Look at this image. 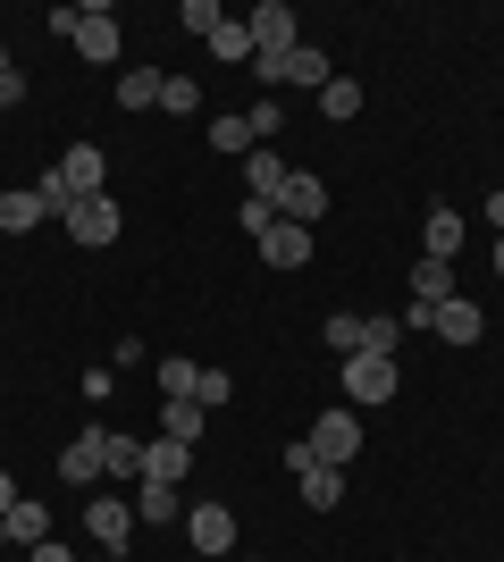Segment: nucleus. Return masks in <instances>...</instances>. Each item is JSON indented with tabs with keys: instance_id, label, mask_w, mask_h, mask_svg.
I'll use <instances>...</instances> for the list:
<instances>
[{
	"instance_id": "obj_1",
	"label": "nucleus",
	"mask_w": 504,
	"mask_h": 562,
	"mask_svg": "<svg viewBox=\"0 0 504 562\" xmlns=\"http://www.w3.org/2000/svg\"><path fill=\"white\" fill-rule=\"evenodd\" d=\"M404 386V370H395V352H345V403H387Z\"/></svg>"
},
{
	"instance_id": "obj_2",
	"label": "nucleus",
	"mask_w": 504,
	"mask_h": 562,
	"mask_svg": "<svg viewBox=\"0 0 504 562\" xmlns=\"http://www.w3.org/2000/svg\"><path fill=\"white\" fill-rule=\"evenodd\" d=\"M59 186H68V202H93V193H110V151H101V143H68Z\"/></svg>"
},
{
	"instance_id": "obj_3",
	"label": "nucleus",
	"mask_w": 504,
	"mask_h": 562,
	"mask_svg": "<svg viewBox=\"0 0 504 562\" xmlns=\"http://www.w3.org/2000/svg\"><path fill=\"white\" fill-rule=\"evenodd\" d=\"M186 538H193L202 562L236 554V513H227V504H186Z\"/></svg>"
},
{
	"instance_id": "obj_4",
	"label": "nucleus",
	"mask_w": 504,
	"mask_h": 562,
	"mask_svg": "<svg viewBox=\"0 0 504 562\" xmlns=\"http://www.w3.org/2000/svg\"><path fill=\"white\" fill-rule=\"evenodd\" d=\"M312 453H320V462H336V470H345V462L361 453V412H354V403L320 412V428H312Z\"/></svg>"
},
{
	"instance_id": "obj_5",
	"label": "nucleus",
	"mask_w": 504,
	"mask_h": 562,
	"mask_svg": "<svg viewBox=\"0 0 504 562\" xmlns=\"http://www.w3.org/2000/svg\"><path fill=\"white\" fill-rule=\"evenodd\" d=\"M244 25H253V59H287V50L303 43V34H294V9H287V0H261V9H253Z\"/></svg>"
},
{
	"instance_id": "obj_6",
	"label": "nucleus",
	"mask_w": 504,
	"mask_h": 562,
	"mask_svg": "<svg viewBox=\"0 0 504 562\" xmlns=\"http://www.w3.org/2000/svg\"><path fill=\"white\" fill-rule=\"evenodd\" d=\"M85 529H93L110 554H126V538H135V504H126V495H93V504H85Z\"/></svg>"
},
{
	"instance_id": "obj_7",
	"label": "nucleus",
	"mask_w": 504,
	"mask_h": 562,
	"mask_svg": "<svg viewBox=\"0 0 504 562\" xmlns=\"http://www.w3.org/2000/svg\"><path fill=\"white\" fill-rule=\"evenodd\" d=\"M68 235H76V244H93V252H101V244H119V193L76 202V211H68Z\"/></svg>"
},
{
	"instance_id": "obj_8",
	"label": "nucleus",
	"mask_w": 504,
	"mask_h": 562,
	"mask_svg": "<svg viewBox=\"0 0 504 562\" xmlns=\"http://www.w3.org/2000/svg\"><path fill=\"white\" fill-rule=\"evenodd\" d=\"M76 50H85V59H93V68H110V59H119V18H110V9H85V18H76Z\"/></svg>"
},
{
	"instance_id": "obj_9",
	"label": "nucleus",
	"mask_w": 504,
	"mask_h": 562,
	"mask_svg": "<svg viewBox=\"0 0 504 562\" xmlns=\"http://www.w3.org/2000/svg\"><path fill=\"white\" fill-rule=\"evenodd\" d=\"M253 252H261L269 269H303V260H312V227H294V218H278V227H269L261 244H253Z\"/></svg>"
},
{
	"instance_id": "obj_10",
	"label": "nucleus",
	"mask_w": 504,
	"mask_h": 562,
	"mask_svg": "<svg viewBox=\"0 0 504 562\" xmlns=\"http://www.w3.org/2000/svg\"><path fill=\"white\" fill-rule=\"evenodd\" d=\"M278 218H294V227H312V218H328V186L294 168V177H287V193H278Z\"/></svg>"
},
{
	"instance_id": "obj_11",
	"label": "nucleus",
	"mask_w": 504,
	"mask_h": 562,
	"mask_svg": "<svg viewBox=\"0 0 504 562\" xmlns=\"http://www.w3.org/2000/svg\"><path fill=\"white\" fill-rule=\"evenodd\" d=\"M101 437H110V428H76L68 437V453H59V479H68V487H93L101 479Z\"/></svg>"
},
{
	"instance_id": "obj_12",
	"label": "nucleus",
	"mask_w": 504,
	"mask_h": 562,
	"mask_svg": "<svg viewBox=\"0 0 504 562\" xmlns=\"http://www.w3.org/2000/svg\"><path fill=\"white\" fill-rule=\"evenodd\" d=\"M437 336H446V345H480V336H488V311L471 303V294H455V303H437Z\"/></svg>"
},
{
	"instance_id": "obj_13",
	"label": "nucleus",
	"mask_w": 504,
	"mask_h": 562,
	"mask_svg": "<svg viewBox=\"0 0 504 562\" xmlns=\"http://www.w3.org/2000/svg\"><path fill=\"white\" fill-rule=\"evenodd\" d=\"M455 252H462V218H455V202H437L421 218V260H455Z\"/></svg>"
},
{
	"instance_id": "obj_14",
	"label": "nucleus",
	"mask_w": 504,
	"mask_h": 562,
	"mask_svg": "<svg viewBox=\"0 0 504 562\" xmlns=\"http://www.w3.org/2000/svg\"><path fill=\"white\" fill-rule=\"evenodd\" d=\"M186 470H193V446H177V437H152V446H144V479L186 487Z\"/></svg>"
},
{
	"instance_id": "obj_15",
	"label": "nucleus",
	"mask_w": 504,
	"mask_h": 562,
	"mask_svg": "<svg viewBox=\"0 0 504 562\" xmlns=\"http://www.w3.org/2000/svg\"><path fill=\"white\" fill-rule=\"evenodd\" d=\"M294 495H303L312 513H336V504H345V470H336V462H312L303 479H294Z\"/></svg>"
},
{
	"instance_id": "obj_16",
	"label": "nucleus",
	"mask_w": 504,
	"mask_h": 562,
	"mask_svg": "<svg viewBox=\"0 0 504 562\" xmlns=\"http://www.w3.org/2000/svg\"><path fill=\"white\" fill-rule=\"evenodd\" d=\"M202 428H211V412H202V403H186V395H168V403H160V437H177V446H202Z\"/></svg>"
},
{
	"instance_id": "obj_17",
	"label": "nucleus",
	"mask_w": 504,
	"mask_h": 562,
	"mask_svg": "<svg viewBox=\"0 0 504 562\" xmlns=\"http://www.w3.org/2000/svg\"><path fill=\"white\" fill-rule=\"evenodd\" d=\"M412 303H455V260H412Z\"/></svg>"
},
{
	"instance_id": "obj_18",
	"label": "nucleus",
	"mask_w": 504,
	"mask_h": 562,
	"mask_svg": "<svg viewBox=\"0 0 504 562\" xmlns=\"http://www.w3.org/2000/svg\"><path fill=\"white\" fill-rule=\"evenodd\" d=\"M135 520H186V487H160V479H135Z\"/></svg>"
},
{
	"instance_id": "obj_19",
	"label": "nucleus",
	"mask_w": 504,
	"mask_h": 562,
	"mask_svg": "<svg viewBox=\"0 0 504 562\" xmlns=\"http://www.w3.org/2000/svg\"><path fill=\"white\" fill-rule=\"evenodd\" d=\"M101 470H110V479H144V437L110 428V437H101Z\"/></svg>"
},
{
	"instance_id": "obj_20",
	"label": "nucleus",
	"mask_w": 504,
	"mask_h": 562,
	"mask_svg": "<svg viewBox=\"0 0 504 562\" xmlns=\"http://www.w3.org/2000/svg\"><path fill=\"white\" fill-rule=\"evenodd\" d=\"M43 193H34V186H25V193H0V235H34V227H43Z\"/></svg>"
},
{
	"instance_id": "obj_21",
	"label": "nucleus",
	"mask_w": 504,
	"mask_h": 562,
	"mask_svg": "<svg viewBox=\"0 0 504 562\" xmlns=\"http://www.w3.org/2000/svg\"><path fill=\"white\" fill-rule=\"evenodd\" d=\"M160 93H168L160 68H126L119 76V110H160Z\"/></svg>"
},
{
	"instance_id": "obj_22",
	"label": "nucleus",
	"mask_w": 504,
	"mask_h": 562,
	"mask_svg": "<svg viewBox=\"0 0 504 562\" xmlns=\"http://www.w3.org/2000/svg\"><path fill=\"white\" fill-rule=\"evenodd\" d=\"M244 177H253V202H278V193H287V177H294V168L278 160V151H253V160H244Z\"/></svg>"
},
{
	"instance_id": "obj_23",
	"label": "nucleus",
	"mask_w": 504,
	"mask_h": 562,
	"mask_svg": "<svg viewBox=\"0 0 504 562\" xmlns=\"http://www.w3.org/2000/svg\"><path fill=\"white\" fill-rule=\"evenodd\" d=\"M43 538H51V513L34 495H18V504H9V546H43Z\"/></svg>"
},
{
	"instance_id": "obj_24",
	"label": "nucleus",
	"mask_w": 504,
	"mask_h": 562,
	"mask_svg": "<svg viewBox=\"0 0 504 562\" xmlns=\"http://www.w3.org/2000/svg\"><path fill=\"white\" fill-rule=\"evenodd\" d=\"M361 101H370V93H361L354 76H328V85H320V117H336V126H345V117H361Z\"/></svg>"
},
{
	"instance_id": "obj_25",
	"label": "nucleus",
	"mask_w": 504,
	"mask_h": 562,
	"mask_svg": "<svg viewBox=\"0 0 504 562\" xmlns=\"http://www.w3.org/2000/svg\"><path fill=\"white\" fill-rule=\"evenodd\" d=\"M211 59H227V68H236V59H253V25H244V18H227V25L211 34Z\"/></svg>"
},
{
	"instance_id": "obj_26",
	"label": "nucleus",
	"mask_w": 504,
	"mask_h": 562,
	"mask_svg": "<svg viewBox=\"0 0 504 562\" xmlns=\"http://www.w3.org/2000/svg\"><path fill=\"white\" fill-rule=\"evenodd\" d=\"M328 76H336V68L320 59L312 43H294V50H287V85H328Z\"/></svg>"
},
{
	"instance_id": "obj_27",
	"label": "nucleus",
	"mask_w": 504,
	"mask_h": 562,
	"mask_svg": "<svg viewBox=\"0 0 504 562\" xmlns=\"http://www.w3.org/2000/svg\"><path fill=\"white\" fill-rule=\"evenodd\" d=\"M211 151H261V143H253V117H211Z\"/></svg>"
},
{
	"instance_id": "obj_28",
	"label": "nucleus",
	"mask_w": 504,
	"mask_h": 562,
	"mask_svg": "<svg viewBox=\"0 0 504 562\" xmlns=\"http://www.w3.org/2000/svg\"><path fill=\"white\" fill-rule=\"evenodd\" d=\"M177 25H186V34H202V43H211L219 25H227V9H219V0H186V9H177Z\"/></svg>"
},
{
	"instance_id": "obj_29",
	"label": "nucleus",
	"mask_w": 504,
	"mask_h": 562,
	"mask_svg": "<svg viewBox=\"0 0 504 562\" xmlns=\"http://www.w3.org/2000/svg\"><path fill=\"white\" fill-rule=\"evenodd\" d=\"M193 386H202V361H186V352H177V361H160V395H186V403H193Z\"/></svg>"
},
{
	"instance_id": "obj_30",
	"label": "nucleus",
	"mask_w": 504,
	"mask_h": 562,
	"mask_svg": "<svg viewBox=\"0 0 504 562\" xmlns=\"http://www.w3.org/2000/svg\"><path fill=\"white\" fill-rule=\"evenodd\" d=\"M320 336H328V352H361V319H354V311H328V328H320Z\"/></svg>"
},
{
	"instance_id": "obj_31",
	"label": "nucleus",
	"mask_w": 504,
	"mask_h": 562,
	"mask_svg": "<svg viewBox=\"0 0 504 562\" xmlns=\"http://www.w3.org/2000/svg\"><path fill=\"white\" fill-rule=\"evenodd\" d=\"M227 395H236V378L202 361V386H193V403H202V412H219V403H227Z\"/></svg>"
},
{
	"instance_id": "obj_32",
	"label": "nucleus",
	"mask_w": 504,
	"mask_h": 562,
	"mask_svg": "<svg viewBox=\"0 0 504 562\" xmlns=\"http://www.w3.org/2000/svg\"><path fill=\"white\" fill-rule=\"evenodd\" d=\"M404 345V319H361V352H395Z\"/></svg>"
},
{
	"instance_id": "obj_33",
	"label": "nucleus",
	"mask_w": 504,
	"mask_h": 562,
	"mask_svg": "<svg viewBox=\"0 0 504 562\" xmlns=\"http://www.w3.org/2000/svg\"><path fill=\"white\" fill-rule=\"evenodd\" d=\"M160 110L193 117V110H202V85H193V76H168V93H160Z\"/></svg>"
},
{
	"instance_id": "obj_34",
	"label": "nucleus",
	"mask_w": 504,
	"mask_h": 562,
	"mask_svg": "<svg viewBox=\"0 0 504 562\" xmlns=\"http://www.w3.org/2000/svg\"><path fill=\"white\" fill-rule=\"evenodd\" d=\"M269 227H278V202H253V193H244V235H253V244H261Z\"/></svg>"
},
{
	"instance_id": "obj_35",
	"label": "nucleus",
	"mask_w": 504,
	"mask_h": 562,
	"mask_svg": "<svg viewBox=\"0 0 504 562\" xmlns=\"http://www.w3.org/2000/svg\"><path fill=\"white\" fill-rule=\"evenodd\" d=\"M25 562H76V554H68L59 538H43V546H25Z\"/></svg>"
},
{
	"instance_id": "obj_36",
	"label": "nucleus",
	"mask_w": 504,
	"mask_h": 562,
	"mask_svg": "<svg viewBox=\"0 0 504 562\" xmlns=\"http://www.w3.org/2000/svg\"><path fill=\"white\" fill-rule=\"evenodd\" d=\"M18 101H25V76L9 68V76H0V110H18Z\"/></svg>"
},
{
	"instance_id": "obj_37",
	"label": "nucleus",
	"mask_w": 504,
	"mask_h": 562,
	"mask_svg": "<svg viewBox=\"0 0 504 562\" xmlns=\"http://www.w3.org/2000/svg\"><path fill=\"white\" fill-rule=\"evenodd\" d=\"M9 504H18V479H9V470H0V520H9Z\"/></svg>"
},
{
	"instance_id": "obj_38",
	"label": "nucleus",
	"mask_w": 504,
	"mask_h": 562,
	"mask_svg": "<svg viewBox=\"0 0 504 562\" xmlns=\"http://www.w3.org/2000/svg\"><path fill=\"white\" fill-rule=\"evenodd\" d=\"M0 76H9V43H0Z\"/></svg>"
},
{
	"instance_id": "obj_39",
	"label": "nucleus",
	"mask_w": 504,
	"mask_h": 562,
	"mask_svg": "<svg viewBox=\"0 0 504 562\" xmlns=\"http://www.w3.org/2000/svg\"><path fill=\"white\" fill-rule=\"evenodd\" d=\"M496 269H504V235H496Z\"/></svg>"
},
{
	"instance_id": "obj_40",
	"label": "nucleus",
	"mask_w": 504,
	"mask_h": 562,
	"mask_svg": "<svg viewBox=\"0 0 504 562\" xmlns=\"http://www.w3.org/2000/svg\"><path fill=\"white\" fill-rule=\"evenodd\" d=\"M0 546H9V520H0Z\"/></svg>"
},
{
	"instance_id": "obj_41",
	"label": "nucleus",
	"mask_w": 504,
	"mask_h": 562,
	"mask_svg": "<svg viewBox=\"0 0 504 562\" xmlns=\"http://www.w3.org/2000/svg\"><path fill=\"white\" fill-rule=\"evenodd\" d=\"M219 562H227V554H219Z\"/></svg>"
}]
</instances>
